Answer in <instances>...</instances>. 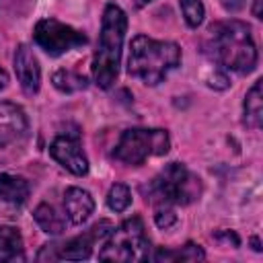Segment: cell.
I'll return each mask as SVG.
<instances>
[{
    "label": "cell",
    "instance_id": "obj_16",
    "mask_svg": "<svg viewBox=\"0 0 263 263\" xmlns=\"http://www.w3.org/2000/svg\"><path fill=\"white\" fill-rule=\"evenodd\" d=\"M35 222L39 224V228L47 234H62L66 230V218L62 214H58V210L49 203H39L33 212Z\"/></svg>",
    "mask_w": 263,
    "mask_h": 263
},
{
    "label": "cell",
    "instance_id": "obj_17",
    "mask_svg": "<svg viewBox=\"0 0 263 263\" xmlns=\"http://www.w3.org/2000/svg\"><path fill=\"white\" fill-rule=\"evenodd\" d=\"M205 253L199 245L187 242L181 249H160L154 255V261H203Z\"/></svg>",
    "mask_w": 263,
    "mask_h": 263
},
{
    "label": "cell",
    "instance_id": "obj_5",
    "mask_svg": "<svg viewBox=\"0 0 263 263\" xmlns=\"http://www.w3.org/2000/svg\"><path fill=\"white\" fill-rule=\"evenodd\" d=\"M148 257H150V240L138 216L123 220L117 228H111L109 238L99 251V261L138 263V261H146Z\"/></svg>",
    "mask_w": 263,
    "mask_h": 263
},
{
    "label": "cell",
    "instance_id": "obj_1",
    "mask_svg": "<svg viewBox=\"0 0 263 263\" xmlns=\"http://www.w3.org/2000/svg\"><path fill=\"white\" fill-rule=\"evenodd\" d=\"M203 51L222 70H232L236 74H249L257 66V47L251 29L247 23L234 18L208 27Z\"/></svg>",
    "mask_w": 263,
    "mask_h": 263
},
{
    "label": "cell",
    "instance_id": "obj_9",
    "mask_svg": "<svg viewBox=\"0 0 263 263\" xmlns=\"http://www.w3.org/2000/svg\"><path fill=\"white\" fill-rule=\"evenodd\" d=\"M29 134L25 111L8 101H0V156L23 146Z\"/></svg>",
    "mask_w": 263,
    "mask_h": 263
},
{
    "label": "cell",
    "instance_id": "obj_8",
    "mask_svg": "<svg viewBox=\"0 0 263 263\" xmlns=\"http://www.w3.org/2000/svg\"><path fill=\"white\" fill-rule=\"evenodd\" d=\"M33 39L47 55L53 58L82 47L88 41L84 33L66 23H60L58 18H41L33 29Z\"/></svg>",
    "mask_w": 263,
    "mask_h": 263
},
{
    "label": "cell",
    "instance_id": "obj_11",
    "mask_svg": "<svg viewBox=\"0 0 263 263\" xmlns=\"http://www.w3.org/2000/svg\"><path fill=\"white\" fill-rule=\"evenodd\" d=\"M14 74L21 84V88L27 95H35L41 84V68L33 53V49L25 43H21L14 51Z\"/></svg>",
    "mask_w": 263,
    "mask_h": 263
},
{
    "label": "cell",
    "instance_id": "obj_21",
    "mask_svg": "<svg viewBox=\"0 0 263 263\" xmlns=\"http://www.w3.org/2000/svg\"><path fill=\"white\" fill-rule=\"evenodd\" d=\"M154 222H156L158 228L168 230L171 226H175L177 214H175V210H173L171 205H158V210H156V214H154Z\"/></svg>",
    "mask_w": 263,
    "mask_h": 263
},
{
    "label": "cell",
    "instance_id": "obj_3",
    "mask_svg": "<svg viewBox=\"0 0 263 263\" xmlns=\"http://www.w3.org/2000/svg\"><path fill=\"white\" fill-rule=\"evenodd\" d=\"M179 64L181 47L173 41H156L146 35H138L129 43L127 74L132 78H140L148 86L162 82Z\"/></svg>",
    "mask_w": 263,
    "mask_h": 263
},
{
    "label": "cell",
    "instance_id": "obj_4",
    "mask_svg": "<svg viewBox=\"0 0 263 263\" xmlns=\"http://www.w3.org/2000/svg\"><path fill=\"white\" fill-rule=\"evenodd\" d=\"M150 201L158 205H187L199 199L201 179L193 175L183 162H168L146 189Z\"/></svg>",
    "mask_w": 263,
    "mask_h": 263
},
{
    "label": "cell",
    "instance_id": "obj_25",
    "mask_svg": "<svg viewBox=\"0 0 263 263\" xmlns=\"http://www.w3.org/2000/svg\"><path fill=\"white\" fill-rule=\"evenodd\" d=\"M261 4H263V0H253V16H255V18H263Z\"/></svg>",
    "mask_w": 263,
    "mask_h": 263
},
{
    "label": "cell",
    "instance_id": "obj_12",
    "mask_svg": "<svg viewBox=\"0 0 263 263\" xmlns=\"http://www.w3.org/2000/svg\"><path fill=\"white\" fill-rule=\"evenodd\" d=\"M64 210L72 224H84L95 212V199L86 189L68 187L64 193Z\"/></svg>",
    "mask_w": 263,
    "mask_h": 263
},
{
    "label": "cell",
    "instance_id": "obj_26",
    "mask_svg": "<svg viewBox=\"0 0 263 263\" xmlns=\"http://www.w3.org/2000/svg\"><path fill=\"white\" fill-rule=\"evenodd\" d=\"M6 84H8V74H6V72H4V68L0 66V88H4Z\"/></svg>",
    "mask_w": 263,
    "mask_h": 263
},
{
    "label": "cell",
    "instance_id": "obj_6",
    "mask_svg": "<svg viewBox=\"0 0 263 263\" xmlns=\"http://www.w3.org/2000/svg\"><path fill=\"white\" fill-rule=\"evenodd\" d=\"M168 148L171 138L166 129L134 127L121 134L119 142L113 148V158L129 166H140L146 162L148 156H164Z\"/></svg>",
    "mask_w": 263,
    "mask_h": 263
},
{
    "label": "cell",
    "instance_id": "obj_7",
    "mask_svg": "<svg viewBox=\"0 0 263 263\" xmlns=\"http://www.w3.org/2000/svg\"><path fill=\"white\" fill-rule=\"evenodd\" d=\"M111 222L109 220H101L97 224H92L88 230H84L82 234L64 240V242H51V245H43V249L37 255V261H60V259H68V261H82L88 259L92 255V247L99 238L107 236L111 232Z\"/></svg>",
    "mask_w": 263,
    "mask_h": 263
},
{
    "label": "cell",
    "instance_id": "obj_14",
    "mask_svg": "<svg viewBox=\"0 0 263 263\" xmlns=\"http://www.w3.org/2000/svg\"><path fill=\"white\" fill-rule=\"evenodd\" d=\"M29 181L25 177L18 175H10V173H2L0 175V199L12 205H23L29 197Z\"/></svg>",
    "mask_w": 263,
    "mask_h": 263
},
{
    "label": "cell",
    "instance_id": "obj_13",
    "mask_svg": "<svg viewBox=\"0 0 263 263\" xmlns=\"http://www.w3.org/2000/svg\"><path fill=\"white\" fill-rule=\"evenodd\" d=\"M25 247L18 228L0 226V263H16L25 261Z\"/></svg>",
    "mask_w": 263,
    "mask_h": 263
},
{
    "label": "cell",
    "instance_id": "obj_19",
    "mask_svg": "<svg viewBox=\"0 0 263 263\" xmlns=\"http://www.w3.org/2000/svg\"><path fill=\"white\" fill-rule=\"evenodd\" d=\"M132 203V191L123 183H115L107 193V205L113 212H125Z\"/></svg>",
    "mask_w": 263,
    "mask_h": 263
},
{
    "label": "cell",
    "instance_id": "obj_24",
    "mask_svg": "<svg viewBox=\"0 0 263 263\" xmlns=\"http://www.w3.org/2000/svg\"><path fill=\"white\" fill-rule=\"evenodd\" d=\"M220 4L224 6V10L228 12H238L245 6V0H220Z\"/></svg>",
    "mask_w": 263,
    "mask_h": 263
},
{
    "label": "cell",
    "instance_id": "obj_23",
    "mask_svg": "<svg viewBox=\"0 0 263 263\" xmlns=\"http://www.w3.org/2000/svg\"><path fill=\"white\" fill-rule=\"evenodd\" d=\"M214 238H216V240H224L226 245H232V247H238V245H240V238H238L236 232H232V230H220V232L214 234Z\"/></svg>",
    "mask_w": 263,
    "mask_h": 263
},
{
    "label": "cell",
    "instance_id": "obj_10",
    "mask_svg": "<svg viewBox=\"0 0 263 263\" xmlns=\"http://www.w3.org/2000/svg\"><path fill=\"white\" fill-rule=\"evenodd\" d=\"M49 154L58 164L76 177H84L88 173V158L80 146L78 136H58L49 146Z\"/></svg>",
    "mask_w": 263,
    "mask_h": 263
},
{
    "label": "cell",
    "instance_id": "obj_27",
    "mask_svg": "<svg viewBox=\"0 0 263 263\" xmlns=\"http://www.w3.org/2000/svg\"><path fill=\"white\" fill-rule=\"evenodd\" d=\"M251 242H253V249H255V251H261V247H259V238H257V236H253Z\"/></svg>",
    "mask_w": 263,
    "mask_h": 263
},
{
    "label": "cell",
    "instance_id": "obj_15",
    "mask_svg": "<svg viewBox=\"0 0 263 263\" xmlns=\"http://www.w3.org/2000/svg\"><path fill=\"white\" fill-rule=\"evenodd\" d=\"M242 115H245L242 121L247 127H253V129L261 127L263 123V80H257L249 88L245 97V105H242Z\"/></svg>",
    "mask_w": 263,
    "mask_h": 263
},
{
    "label": "cell",
    "instance_id": "obj_28",
    "mask_svg": "<svg viewBox=\"0 0 263 263\" xmlns=\"http://www.w3.org/2000/svg\"><path fill=\"white\" fill-rule=\"evenodd\" d=\"M150 2H154V0H138V2H136V6H138V8H142V6L150 4Z\"/></svg>",
    "mask_w": 263,
    "mask_h": 263
},
{
    "label": "cell",
    "instance_id": "obj_22",
    "mask_svg": "<svg viewBox=\"0 0 263 263\" xmlns=\"http://www.w3.org/2000/svg\"><path fill=\"white\" fill-rule=\"evenodd\" d=\"M208 80V86H212V88H216V90H224V88H228V76L220 70V66L218 68H214V72L205 78Z\"/></svg>",
    "mask_w": 263,
    "mask_h": 263
},
{
    "label": "cell",
    "instance_id": "obj_18",
    "mask_svg": "<svg viewBox=\"0 0 263 263\" xmlns=\"http://www.w3.org/2000/svg\"><path fill=\"white\" fill-rule=\"evenodd\" d=\"M51 82L53 86L60 90V92H78V90H84L88 86V80L86 76L74 72V70H66V68H60L53 72L51 76Z\"/></svg>",
    "mask_w": 263,
    "mask_h": 263
},
{
    "label": "cell",
    "instance_id": "obj_20",
    "mask_svg": "<svg viewBox=\"0 0 263 263\" xmlns=\"http://www.w3.org/2000/svg\"><path fill=\"white\" fill-rule=\"evenodd\" d=\"M179 6H181V12H183L185 23H187L191 29H197V27L203 23L205 8H203L201 0H179Z\"/></svg>",
    "mask_w": 263,
    "mask_h": 263
},
{
    "label": "cell",
    "instance_id": "obj_2",
    "mask_svg": "<svg viewBox=\"0 0 263 263\" xmlns=\"http://www.w3.org/2000/svg\"><path fill=\"white\" fill-rule=\"evenodd\" d=\"M127 31V16L121 6L109 2L103 10V23L99 33V45L92 55V78L97 86L111 88L119 74L123 37Z\"/></svg>",
    "mask_w": 263,
    "mask_h": 263
}]
</instances>
